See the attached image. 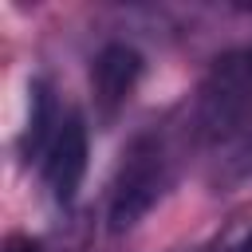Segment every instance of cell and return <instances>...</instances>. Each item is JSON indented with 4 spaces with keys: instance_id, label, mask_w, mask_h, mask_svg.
Instances as JSON below:
<instances>
[{
    "instance_id": "obj_1",
    "label": "cell",
    "mask_w": 252,
    "mask_h": 252,
    "mask_svg": "<svg viewBox=\"0 0 252 252\" xmlns=\"http://www.w3.org/2000/svg\"><path fill=\"white\" fill-rule=\"evenodd\" d=\"M193 138L209 150H224V161L252 150V47H236L213 59L193 98Z\"/></svg>"
},
{
    "instance_id": "obj_2",
    "label": "cell",
    "mask_w": 252,
    "mask_h": 252,
    "mask_svg": "<svg viewBox=\"0 0 252 252\" xmlns=\"http://www.w3.org/2000/svg\"><path fill=\"white\" fill-rule=\"evenodd\" d=\"M169 181H173V158H169L165 138L158 130L134 134L118 158V169L106 193V228L114 236L138 228L146 213L165 197Z\"/></svg>"
},
{
    "instance_id": "obj_3",
    "label": "cell",
    "mask_w": 252,
    "mask_h": 252,
    "mask_svg": "<svg viewBox=\"0 0 252 252\" xmlns=\"http://www.w3.org/2000/svg\"><path fill=\"white\" fill-rule=\"evenodd\" d=\"M87 158H91V142H87V122L79 110H67L39 169H43V185L51 193V201L59 209H71L79 197V185L87 177Z\"/></svg>"
},
{
    "instance_id": "obj_4",
    "label": "cell",
    "mask_w": 252,
    "mask_h": 252,
    "mask_svg": "<svg viewBox=\"0 0 252 252\" xmlns=\"http://www.w3.org/2000/svg\"><path fill=\"white\" fill-rule=\"evenodd\" d=\"M142 71H146V59L130 43H106L94 55V63H91V98H94L98 122H114L122 114V106L130 102Z\"/></svg>"
},
{
    "instance_id": "obj_5",
    "label": "cell",
    "mask_w": 252,
    "mask_h": 252,
    "mask_svg": "<svg viewBox=\"0 0 252 252\" xmlns=\"http://www.w3.org/2000/svg\"><path fill=\"white\" fill-rule=\"evenodd\" d=\"M28 94L32 98H28V122H24V134H20V154H24V161H43L63 114L55 110V94L43 79H32Z\"/></svg>"
},
{
    "instance_id": "obj_6",
    "label": "cell",
    "mask_w": 252,
    "mask_h": 252,
    "mask_svg": "<svg viewBox=\"0 0 252 252\" xmlns=\"http://www.w3.org/2000/svg\"><path fill=\"white\" fill-rule=\"evenodd\" d=\"M4 252H43V244H39L35 236H28V232H8Z\"/></svg>"
},
{
    "instance_id": "obj_7",
    "label": "cell",
    "mask_w": 252,
    "mask_h": 252,
    "mask_svg": "<svg viewBox=\"0 0 252 252\" xmlns=\"http://www.w3.org/2000/svg\"><path fill=\"white\" fill-rule=\"evenodd\" d=\"M236 252H252V236H244V240H240V248H236Z\"/></svg>"
},
{
    "instance_id": "obj_8",
    "label": "cell",
    "mask_w": 252,
    "mask_h": 252,
    "mask_svg": "<svg viewBox=\"0 0 252 252\" xmlns=\"http://www.w3.org/2000/svg\"><path fill=\"white\" fill-rule=\"evenodd\" d=\"M205 252H213V248H205Z\"/></svg>"
}]
</instances>
